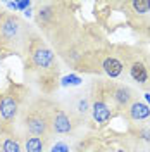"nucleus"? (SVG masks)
<instances>
[{"label":"nucleus","instance_id":"obj_1","mask_svg":"<svg viewBox=\"0 0 150 152\" xmlns=\"http://www.w3.org/2000/svg\"><path fill=\"white\" fill-rule=\"evenodd\" d=\"M26 80L42 97H50L60 86V59L40 35L33 37L26 52Z\"/></svg>","mask_w":150,"mask_h":152},{"label":"nucleus","instance_id":"obj_2","mask_svg":"<svg viewBox=\"0 0 150 152\" xmlns=\"http://www.w3.org/2000/svg\"><path fill=\"white\" fill-rule=\"evenodd\" d=\"M48 97L31 95L26 97V102L21 109L16 123V132L19 135H35L52 138L50 132V114H48Z\"/></svg>","mask_w":150,"mask_h":152},{"label":"nucleus","instance_id":"obj_3","mask_svg":"<svg viewBox=\"0 0 150 152\" xmlns=\"http://www.w3.org/2000/svg\"><path fill=\"white\" fill-rule=\"evenodd\" d=\"M36 33L24 19L12 12H0V48L16 54V56H26L31 40Z\"/></svg>","mask_w":150,"mask_h":152},{"label":"nucleus","instance_id":"obj_4","mask_svg":"<svg viewBox=\"0 0 150 152\" xmlns=\"http://www.w3.org/2000/svg\"><path fill=\"white\" fill-rule=\"evenodd\" d=\"M126 83L150 94V52L126 45Z\"/></svg>","mask_w":150,"mask_h":152},{"label":"nucleus","instance_id":"obj_5","mask_svg":"<svg viewBox=\"0 0 150 152\" xmlns=\"http://www.w3.org/2000/svg\"><path fill=\"white\" fill-rule=\"evenodd\" d=\"M88 90H90V104H92V119L100 128H103L116 116L112 104H111V99H109L107 80L102 76H97L88 85Z\"/></svg>","mask_w":150,"mask_h":152},{"label":"nucleus","instance_id":"obj_6","mask_svg":"<svg viewBox=\"0 0 150 152\" xmlns=\"http://www.w3.org/2000/svg\"><path fill=\"white\" fill-rule=\"evenodd\" d=\"M98 69L105 80L126 83V45H107L100 54Z\"/></svg>","mask_w":150,"mask_h":152},{"label":"nucleus","instance_id":"obj_7","mask_svg":"<svg viewBox=\"0 0 150 152\" xmlns=\"http://www.w3.org/2000/svg\"><path fill=\"white\" fill-rule=\"evenodd\" d=\"M131 26L145 42H150V0H124L119 4Z\"/></svg>","mask_w":150,"mask_h":152},{"label":"nucleus","instance_id":"obj_8","mask_svg":"<svg viewBox=\"0 0 150 152\" xmlns=\"http://www.w3.org/2000/svg\"><path fill=\"white\" fill-rule=\"evenodd\" d=\"M59 102L64 105L67 113L76 119L79 126H84L92 119V104H90V90L86 88H76L69 90L64 97L59 99Z\"/></svg>","mask_w":150,"mask_h":152},{"label":"nucleus","instance_id":"obj_9","mask_svg":"<svg viewBox=\"0 0 150 152\" xmlns=\"http://www.w3.org/2000/svg\"><path fill=\"white\" fill-rule=\"evenodd\" d=\"M48 114H50V132L52 138L76 135L81 128L76 123V119L64 109V105L59 102V99H50L48 102Z\"/></svg>","mask_w":150,"mask_h":152},{"label":"nucleus","instance_id":"obj_10","mask_svg":"<svg viewBox=\"0 0 150 152\" xmlns=\"http://www.w3.org/2000/svg\"><path fill=\"white\" fill-rule=\"evenodd\" d=\"M24 102H26V95H23L19 88H10L4 92L0 95V123L16 128Z\"/></svg>","mask_w":150,"mask_h":152},{"label":"nucleus","instance_id":"obj_11","mask_svg":"<svg viewBox=\"0 0 150 152\" xmlns=\"http://www.w3.org/2000/svg\"><path fill=\"white\" fill-rule=\"evenodd\" d=\"M107 90H109V99H111V104H112L114 114L122 116V113L135 100H138V90L135 86L128 85V83L107 80Z\"/></svg>","mask_w":150,"mask_h":152},{"label":"nucleus","instance_id":"obj_12","mask_svg":"<svg viewBox=\"0 0 150 152\" xmlns=\"http://www.w3.org/2000/svg\"><path fill=\"white\" fill-rule=\"evenodd\" d=\"M86 137H81L79 133L76 135H69V137H59V138H52L48 152H81L84 145Z\"/></svg>","mask_w":150,"mask_h":152},{"label":"nucleus","instance_id":"obj_13","mask_svg":"<svg viewBox=\"0 0 150 152\" xmlns=\"http://www.w3.org/2000/svg\"><path fill=\"white\" fill-rule=\"evenodd\" d=\"M126 135L136 142L145 152H150V119L140 123H128Z\"/></svg>","mask_w":150,"mask_h":152},{"label":"nucleus","instance_id":"obj_14","mask_svg":"<svg viewBox=\"0 0 150 152\" xmlns=\"http://www.w3.org/2000/svg\"><path fill=\"white\" fill-rule=\"evenodd\" d=\"M0 152H23V142L14 126L0 123Z\"/></svg>","mask_w":150,"mask_h":152},{"label":"nucleus","instance_id":"obj_15","mask_svg":"<svg viewBox=\"0 0 150 152\" xmlns=\"http://www.w3.org/2000/svg\"><path fill=\"white\" fill-rule=\"evenodd\" d=\"M122 118H124L128 123H140V121L150 119V105L138 99V100H135V102L122 113Z\"/></svg>","mask_w":150,"mask_h":152},{"label":"nucleus","instance_id":"obj_16","mask_svg":"<svg viewBox=\"0 0 150 152\" xmlns=\"http://www.w3.org/2000/svg\"><path fill=\"white\" fill-rule=\"evenodd\" d=\"M19 137L23 142V152H48V147L52 142V138L35 137V135H19Z\"/></svg>","mask_w":150,"mask_h":152},{"label":"nucleus","instance_id":"obj_17","mask_svg":"<svg viewBox=\"0 0 150 152\" xmlns=\"http://www.w3.org/2000/svg\"><path fill=\"white\" fill-rule=\"evenodd\" d=\"M81 152H107V147H105L100 140L92 138V137H86Z\"/></svg>","mask_w":150,"mask_h":152},{"label":"nucleus","instance_id":"obj_18","mask_svg":"<svg viewBox=\"0 0 150 152\" xmlns=\"http://www.w3.org/2000/svg\"><path fill=\"white\" fill-rule=\"evenodd\" d=\"M83 83V78L79 75H67L60 78V86L64 88H71V86H79Z\"/></svg>","mask_w":150,"mask_h":152},{"label":"nucleus","instance_id":"obj_19","mask_svg":"<svg viewBox=\"0 0 150 152\" xmlns=\"http://www.w3.org/2000/svg\"><path fill=\"white\" fill-rule=\"evenodd\" d=\"M109 151H111V152H131V151H128L126 147H122V145H119V143H117V145H116L114 149H109Z\"/></svg>","mask_w":150,"mask_h":152},{"label":"nucleus","instance_id":"obj_20","mask_svg":"<svg viewBox=\"0 0 150 152\" xmlns=\"http://www.w3.org/2000/svg\"><path fill=\"white\" fill-rule=\"evenodd\" d=\"M143 97H145V100H147V104L150 105V94H145V95H143Z\"/></svg>","mask_w":150,"mask_h":152}]
</instances>
